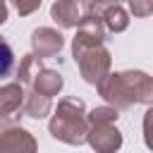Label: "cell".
<instances>
[{
  "instance_id": "1",
  "label": "cell",
  "mask_w": 153,
  "mask_h": 153,
  "mask_svg": "<svg viewBox=\"0 0 153 153\" xmlns=\"http://www.w3.org/2000/svg\"><path fill=\"white\" fill-rule=\"evenodd\" d=\"M48 131L53 139L69 143V146H81L86 141L88 131V120H86V105L81 98H62L48 122Z\"/></svg>"
},
{
  "instance_id": "2",
  "label": "cell",
  "mask_w": 153,
  "mask_h": 153,
  "mask_svg": "<svg viewBox=\"0 0 153 153\" xmlns=\"http://www.w3.org/2000/svg\"><path fill=\"white\" fill-rule=\"evenodd\" d=\"M72 57L76 60L84 81L91 84V86H98V84L103 81V76L110 72V62H112L110 50H108L103 43H98V45H88V48L74 53Z\"/></svg>"
},
{
  "instance_id": "3",
  "label": "cell",
  "mask_w": 153,
  "mask_h": 153,
  "mask_svg": "<svg viewBox=\"0 0 153 153\" xmlns=\"http://www.w3.org/2000/svg\"><path fill=\"white\" fill-rule=\"evenodd\" d=\"M36 148H38V143L29 129H24L22 124H17L7 117L0 120V153H22V151L33 153Z\"/></svg>"
},
{
  "instance_id": "4",
  "label": "cell",
  "mask_w": 153,
  "mask_h": 153,
  "mask_svg": "<svg viewBox=\"0 0 153 153\" xmlns=\"http://www.w3.org/2000/svg\"><path fill=\"white\" fill-rule=\"evenodd\" d=\"M93 12L91 0H55L50 7V19L62 29H76Z\"/></svg>"
},
{
  "instance_id": "5",
  "label": "cell",
  "mask_w": 153,
  "mask_h": 153,
  "mask_svg": "<svg viewBox=\"0 0 153 153\" xmlns=\"http://www.w3.org/2000/svg\"><path fill=\"white\" fill-rule=\"evenodd\" d=\"M86 141L98 153H112L122 146V131L115 127V122H88Z\"/></svg>"
},
{
  "instance_id": "6",
  "label": "cell",
  "mask_w": 153,
  "mask_h": 153,
  "mask_svg": "<svg viewBox=\"0 0 153 153\" xmlns=\"http://www.w3.org/2000/svg\"><path fill=\"white\" fill-rule=\"evenodd\" d=\"M105 41V24L103 17L98 12H91L79 26H76V36L72 38V55L88 48V45H98Z\"/></svg>"
},
{
  "instance_id": "7",
  "label": "cell",
  "mask_w": 153,
  "mask_h": 153,
  "mask_svg": "<svg viewBox=\"0 0 153 153\" xmlns=\"http://www.w3.org/2000/svg\"><path fill=\"white\" fill-rule=\"evenodd\" d=\"M98 93H100V98L105 103L115 105L117 110H127V108L134 105V100L129 96V88H127V84L122 79V72H115V74L108 72L103 76V81L98 84Z\"/></svg>"
},
{
  "instance_id": "8",
  "label": "cell",
  "mask_w": 153,
  "mask_h": 153,
  "mask_svg": "<svg viewBox=\"0 0 153 153\" xmlns=\"http://www.w3.org/2000/svg\"><path fill=\"white\" fill-rule=\"evenodd\" d=\"M65 48V36L57 31V29H50V26H38L31 31V53L41 60H48V57H55L60 50Z\"/></svg>"
},
{
  "instance_id": "9",
  "label": "cell",
  "mask_w": 153,
  "mask_h": 153,
  "mask_svg": "<svg viewBox=\"0 0 153 153\" xmlns=\"http://www.w3.org/2000/svg\"><path fill=\"white\" fill-rule=\"evenodd\" d=\"M122 79L129 88V96L136 103H143V105H153V76L141 72V69H127L122 72Z\"/></svg>"
},
{
  "instance_id": "10",
  "label": "cell",
  "mask_w": 153,
  "mask_h": 153,
  "mask_svg": "<svg viewBox=\"0 0 153 153\" xmlns=\"http://www.w3.org/2000/svg\"><path fill=\"white\" fill-rule=\"evenodd\" d=\"M33 91H38V93H45V96H57L60 91H62V86H65V79H62V74L57 72V69H48V67H41L36 74H33V79H31V84H29Z\"/></svg>"
},
{
  "instance_id": "11",
  "label": "cell",
  "mask_w": 153,
  "mask_h": 153,
  "mask_svg": "<svg viewBox=\"0 0 153 153\" xmlns=\"http://www.w3.org/2000/svg\"><path fill=\"white\" fill-rule=\"evenodd\" d=\"M24 88L22 81H12V84H2L0 86V117H10L14 115L22 105H24Z\"/></svg>"
},
{
  "instance_id": "12",
  "label": "cell",
  "mask_w": 153,
  "mask_h": 153,
  "mask_svg": "<svg viewBox=\"0 0 153 153\" xmlns=\"http://www.w3.org/2000/svg\"><path fill=\"white\" fill-rule=\"evenodd\" d=\"M22 110H24L26 117L43 120L45 115H50V110H53V100H50V96L38 93V91L31 88V91L24 96V105H22Z\"/></svg>"
},
{
  "instance_id": "13",
  "label": "cell",
  "mask_w": 153,
  "mask_h": 153,
  "mask_svg": "<svg viewBox=\"0 0 153 153\" xmlns=\"http://www.w3.org/2000/svg\"><path fill=\"white\" fill-rule=\"evenodd\" d=\"M100 17H103L105 29L112 31V33H122V31H127V26H129V12H127L122 5H110V7H105V10L100 12Z\"/></svg>"
},
{
  "instance_id": "14",
  "label": "cell",
  "mask_w": 153,
  "mask_h": 153,
  "mask_svg": "<svg viewBox=\"0 0 153 153\" xmlns=\"http://www.w3.org/2000/svg\"><path fill=\"white\" fill-rule=\"evenodd\" d=\"M38 69H41V57H36L33 53H29V55L22 57L19 69H17V76H19L22 84H31V79H33V74H36Z\"/></svg>"
},
{
  "instance_id": "15",
  "label": "cell",
  "mask_w": 153,
  "mask_h": 153,
  "mask_svg": "<svg viewBox=\"0 0 153 153\" xmlns=\"http://www.w3.org/2000/svg\"><path fill=\"white\" fill-rule=\"evenodd\" d=\"M120 117V110L115 105H100V108H93L91 112H86V120L88 122H117Z\"/></svg>"
},
{
  "instance_id": "16",
  "label": "cell",
  "mask_w": 153,
  "mask_h": 153,
  "mask_svg": "<svg viewBox=\"0 0 153 153\" xmlns=\"http://www.w3.org/2000/svg\"><path fill=\"white\" fill-rule=\"evenodd\" d=\"M12 69H14V53H12L10 43L0 36V79L10 76Z\"/></svg>"
},
{
  "instance_id": "17",
  "label": "cell",
  "mask_w": 153,
  "mask_h": 153,
  "mask_svg": "<svg viewBox=\"0 0 153 153\" xmlns=\"http://www.w3.org/2000/svg\"><path fill=\"white\" fill-rule=\"evenodd\" d=\"M129 12L134 17H148L153 14V0H129Z\"/></svg>"
},
{
  "instance_id": "18",
  "label": "cell",
  "mask_w": 153,
  "mask_h": 153,
  "mask_svg": "<svg viewBox=\"0 0 153 153\" xmlns=\"http://www.w3.org/2000/svg\"><path fill=\"white\" fill-rule=\"evenodd\" d=\"M143 141L153 151V105L143 112Z\"/></svg>"
},
{
  "instance_id": "19",
  "label": "cell",
  "mask_w": 153,
  "mask_h": 153,
  "mask_svg": "<svg viewBox=\"0 0 153 153\" xmlns=\"http://www.w3.org/2000/svg\"><path fill=\"white\" fill-rule=\"evenodd\" d=\"M12 2H14L17 12H19V17H29L41 7V0H12Z\"/></svg>"
},
{
  "instance_id": "20",
  "label": "cell",
  "mask_w": 153,
  "mask_h": 153,
  "mask_svg": "<svg viewBox=\"0 0 153 153\" xmlns=\"http://www.w3.org/2000/svg\"><path fill=\"white\" fill-rule=\"evenodd\" d=\"M93 2V12H103L110 5H120V0H91Z\"/></svg>"
},
{
  "instance_id": "21",
  "label": "cell",
  "mask_w": 153,
  "mask_h": 153,
  "mask_svg": "<svg viewBox=\"0 0 153 153\" xmlns=\"http://www.w3.org/2000/svg\"><path fill=\"white\" fill-rule=\"evenodd\" d=\"M7 22V5H5V0H0V24H5Z\"/></svg>"
}]
</instances>
